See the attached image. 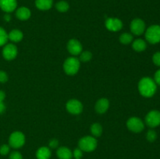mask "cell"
Instances as JSON below:
<instances>
[{"label":"cell","mask_w":160,"mask_h":159,"mask_svg":"<svg viewBox=\"0 0 160 159\" xmlns=\"http://www.w3.org/2000/svg\"><path fill=\"white\" fill-rule=\"evenodd\" d=\"M138 88L142 96L145 98H152L156 94L157 90V84L151 77L145 76L140 80Z\"/></svg>","instance_id":"1"},{"label":"cell","mask_w":160,"mask_h":159,"mask_svg":"<svg viewBox=\"0 0 160 159\" xmlns=\"http://www.w3.org/2000/svg\"><path fill=\"white\" fill-rule=\"evenodd\" d=\"M35 6L40 10H48L52 7L53 0H35Z\"/></svg>","instance_id":"20"},{"label":"cell","mask_w":160,"mask_h":159,"mask_svg":"<svg viewBox=\"0 0 160 159\" xmlns=\"http://www.w3.org/2000/svg\"><path fill=\"white\" fill-rule=\"evenodd\" d=\"M8 41V34L6 31L0 26V47L6 44Z\"/></svg>","instance_id":"25"},{"label":"cell","mask_w":160,"mask_h":159,"mask_svg":"<svg viewBox=\"0 0 160 159\" xmlns=\"http://www.w3.org/2000/svg\"><path fill=\"white\" fill-rule=\"evenodd\" d=\"M25 140L26 139L23 132L20 131H15L9 136V145L10 147L14 149H19L24 145Z\"/></svg>","instance_id":"5"},{"label":"cell","mask_w":160,"mask_h":159,"mask_svg":"<svg viewBox=\"0 0 160 159\" xmlns=\"http://www.w3.org/2000/svg\"><path fill=\"white\" fill-rule=\"evenodd\" d=\"M66 108L72 115H79L83 111V104L77 99H70L66 104Z\"/></svg>","instance_id":"9"},{"label":"cell","mask_w":160,"mask_h":159,"mask_svg":"<svg viewBox=\"0 0 160 159\" xmlns=\"http://www.w3.org/2000/svg\"><path fill=\"white\" fill-rule=\"evenodd\" d=\"M5 98H6V94L3 90H0V101H4Z\"/></svg>","instance_id":"35"},{"label":"cell","mask_w":160,"mask_h":159,"mask_svg":"<svg viewBox=\"0 0 160 159\" xmlns=\"http://www.w3.org/2000/svg\"><path fill=\"white\" fill-rule=\"evenodd\" d=\"M10 151V146L8 144H3L0 147V154L5 156Z\"/></svg>","instance_id":"27"},{"label":"cell","mask_w":160,"mask_h":159,"mask_svg":"<svg viewBox=\"0 0 160 159\" xmlns=\"http://www.w3.org/2000/svg\"><path fill=\"white\" fill-rule=\"evenodd\" d=\"M127 127L133 132H141L145 129V123L138 117H131L127 121Z\"/></svg>","instance_id":"6"},{"label":"cell","mask_w":160,"mask_h":159,"mask_svg":"<svg viewBox=\"0 0 160 159\" xmlns=\"http://www.w3.org/2000/svg\"><path fill=\"white\" fill-rule=\"evenodd\" d=\"M83 153H84V151H83L81 148H76V149H74V151H73V157H74L75 159H81L83 157Z\"/></svg>","instance_id":"28"},{"label":"cell","mask_w":160,"mask_h":159,"mask_svg":"<svg viewBox=\"0 0 160 159\" xmlns=\"http://www.w3.org/2000/svg\"><path fill=\"white\" fill-rule=\"evenodd\" d=\"M131 31L132 34L136 36H140L145 32L146 30V25H145V21L140 18H135L131 21Z\"/></svg>","instance_id":"8"},{"label":"cell","mask_w":160,"mask_h":159,"mask_svg":"<svg viewBox=\"0 0 160 159\" xmlns=\"http://www.w3.org/2000/svg\"><path fill=\"white\" fill-rule=\"evenodd\" d=\"M31 10L28 7H25V6H22V7L18 8L17 9V11H16V17L20 20L24 21V20H28L31 17Z\"/></svg>","instance_id":"16"},{"label":"cell","mask_w":160,"mask_h":159,"mask_svg":"<svg viewBox=\"0 0 160 159\" xmlns=\"http://www.w3.org/2000/svg\"><path fill=\"white\" fill-rule=\"evenodd\" d=\"M90 131H91V133L92 135L94 137H101V135L102 134V126L100 123H95L91 126L90 128Z\"/></svg>","instance_id":"21"},{"label":"cell","mask_w":160,"mask_h":159,"mask_svg":"<svg viewBox=\"0 0 160 159\" xmlns=\"http://www.w3.org/2000/svg\"><path fill=\"white\" fill-rule=\"evenodd\" d=\"M83 49L81 42L77 39H70L67 43V50L73 56L79 55Z\"/></svg>","instance_id":"12"},{"label":"cell","mask_w":160,"mask_h":159,"mask_svg":"<svg viewBox=\"0 0 160 159\" xmlns=\"http://www.w3.org/2000/svg\"><path fill=\"white\" fill-rule=\"evenodd\" d=\"M9 159H23V156L19 151H12L9 154Z\"/></svg>","instance_id":"30"},{"label":"cell","mask_w":160,"mask_h":159,"mask_svg":"<svg viewBox=\"0 0 160 159\" xmlns=\"http://www.w3.org/2000/svg\"><path fill=\"white\" fill-rule=\"evenodd\" d=\"M120 42L123 45H129V44L132 43L134 41V37H133V34H130V33H123L120 34Z\"/></svg>","instance_id":"22"},{"label":"cell","mask_w":160,"mask_h":159,"mask_svg":"<svg viewBox=\"0 0 160 159\" xmlns=\"http://www.w3.org/2000/svg\"><path fill=\"white\" fill-rule=\"evenodd\" d=\"M80 62H88L92 59V53L89 51H81V54L79 55Z\"/></svg>","instance_id":"24"},{"label":"cell","mask_w":160,"mask_h":159,"mask_svg":"<svg viewBox=\"0 0 160 159\" xmlns=\"http://www.w3.org/2000/svg\"><path fill=\"white\" fill-rule=\"evenodd\" d=\"M146 139L149 142H154L157 139V133L154 129H149L146 133Z\"/></svg>","instance_id":"26"},{"label":"cell","mask_w":160,"mask_h":159,"mask_svg":"<svg viewBox=\"0 0 160 159\" xmlns=\"http://www.w3.org/2000/svg\"><path fill=\"white\" fill-rule=\"evenodd\" d=\"M4 20H6V21H7V22L10 21V20H11V17H10V15H9V13H6V15L4 16Z\"/></svg>","instance_id":"36"},{"label":"cell","mask_w":160,"mask_h":159,"mask_svg":"<svg viewBox=\"0 0 160 159\" xmlns=\"http://www.w3.org/2000/svg\"><path fill=\"white\" fill-rule=\"evenodd\" d=\"M51 156V150L48 147H41L36 151L37 159H50Z\"/></svg>","instance_id":"17"},{"label":"cell","mask_w":160,"mask_h":159,"mask_svg":"<svg viewBox=\"0 0 160 159\" xmlns=\"http://www.w3.org/2000/svg\"><path fill=\"white\" fill-rule=\"evenodd\" d=\"M80 66H81V62H80L79 59L76 58L75 56L67 58L64 61V72L70 76H73V75L77 74L79 71Z\"/></svg>","instance_id":"2"},{"label":"cell","mask_w":160,"mask_h":159,"mask_svg":"<svg viewBox=\"0 0 160 159\" xmlns=\"http://www.w3.org/2000/svg\"><path fill=\"white\" fill-rule=\"evenodd\" d=\"M152 62L155 65L160 67V51L154 53L152 56Z\"/></svg>","instance_id":"29"},{"label":"cell","mask_w":160,"mask_h":159,"mask_svg":"<svg viewBox=\"0 0 160 159\" xmlns=\"http://www.w3.org/2000/svg\"><path fill=\"white\" fill-rule=\"evenodd\" d=\"M56 8L59 12H66L70 9V6L67 2L59 1L56 4Z\"/></svg>","instance_id":"23"},{"label":"cell","mask_w":160,"mask_h":159,"mask_svg":"<svg viewBox=\"0 0 160 159\" xmlns=\"http://www.w3.org/2000/svg\"><path fill=\"white\" fill-rule=\"evenodd\" d=\"M98 141L93 136H85L78 141V147L84 152H92L96 149Z\"/></svg>","instance_id":"3"},{"label":"cell","mask_w":160,"mask_h":159,"mask_svg":"<svg viewBox=\"0 0 160 159\" xmlns=\"http://www.w3.org/2000/svg\"><path fill=\"white\" fill-rule=\"evenodd\" d=\"M18 53L17 46L14 44H7L4 46L2 49V56L5 59L11 61L15 59Z\"/></svg>","instance_id":"10"},{"label":"cell","mask_w":160,"mask_h":159,"mask_svg":"<svg viewBox=\"0 0 160 159\" xmlns=\"http://www.w3.org/2000/svg\"><path fill=\"white\" fill-rule=\"evenodd\" d=\"M153 80H154L155 82H156V84L157 85L160 86V69L156 72V73L154 75V79Z\"/></svg>","instance_id":"33"},{"label":"cell","mask_w":160,"mask_h":159,"mask_svg":"<svg viewBox=\"0 0 160 159\" xmlns=\"http://www.w3.org/2000/svg\"><path fill=\"white\" fill-rule=\"evenodd\" d=\"M23 37V34L21 31L18 29H13L8 34V40H10L12 42L17 43L22 41Z\"/></svg>","instance_id":"18"},{"label":"cell","mask_w":160,"mask_h":159,"mask_svg":"<svg viewBox=\"0 0 160 159\" xmlns=\"http://www.w3.org/2000/svg\"><path fill=\"white\" fill-rule=\"evenodd\" d=\"M17 7V0H0V9L6 13L13 12Z\"/></svg>","instance_id":"13"},{"label":"cell","mask_w":160,"mask_h":159,"mask_svg":"<svg viewBox=\"0 0 160 159\" xmlns=\"http://www.w3.org/2000/svg\"><path fill=\"white\" fill-rule=\"evenodd\" d=\"M48 147L50 149H56L59 147V140L57 139H52L48 143Z\"/></svg>","instance_id":"31"},{"label":"cell","mask_w":160,"mask_h":159,"mask_svg":"<svg viewBox=\"0 0 160 159\" xmlns=\"http://www.w3.org/2000/svg\"><path fill=\"white\" fill-rule=\"evenodd\" d=\"M105 25L108 31H112V32H117V31H120L123 27V22L118 18L109 17L106 19Z\"/></svg>","instance_id":"11"},{"label":"cell","mask_w":160,"mask_h":159,"mask_svg":"<svg viewBox=\"0 0 160 159\" xmlns=\"http://www.w3.org/2000/svg\"><path fill=\"white\" fill-rule=\"evenodd\" d=\"M6 110V105L3 101H0V114L3 113Z\"/></svg>","instance_id":"34"},{"label":"cell","mask_w":160,"mask_h":159,"mask_svg":"<svg viewBox=\"0 0 160 159\" xmlns=\"http://www.w3.org/2000/svg\"><path fill=\"white\" fill-rule=\"evenodd\" d=\"M56 155L59 159H72L73 151L67 147H60L57 149Z\"/></svg>","instance_id":"15"},{"label":"cell","mask_w":160,"mask_h":159,"mask_svg":"<svg viewBox=\"0 0 160 159\" xmlns=\"http://www.w3.org/2000/svg\"><path fill=\"white\" fill-rule=\"evenodd\" d=\"M145 123L148 127L156 128L160 126V112L158 110H152L145 118Z\"/></svg>","instance_id":"7"},{"label":"cell","mask_w":160,"mask_h":159,"mask_svg":"<svg viewBox=\"0 0 160 159\" xmlns=\"http://www.w3.org/2000/svg\"><path fill=\"white\" fill-rule=\"evenodd\" d=\"M133 49L138 52H142L144 51L147 48V42L142 38H138L136 40L133 41L132 42Z\"/></svg>","instance_id":"19"},{"label":"cell","mask_w":160,"mask_h":159,"mask_svg":"<svg viewBox=\"0 0 160 159\" xmlns=\"http://www.w3.org/2000/svg\"><path fill=\"white\" fill-rule=\"evenodd\" d=\"M109 108V101L107 98H100L95 103V112L98 114H104L108 111Z\"/></svg>","instance_id":"14"},{"label":"cell","mask_w":160,"mask_h":159,"mask_svg":"<svg viewBox=\"0 0 160 159\" xmlns=\"http://www.w3.org/2000/svg\"><path fill=\"white\" fill-rule=\"evenodd\" d=\"M145 39L146 41L152 45H156L160 42V26L152 25L145 30Z\"/></svg>","instance_id":"4"},{"label":"cell","mask_w":160,"mask_h":159,"mask_svg":"<svg viewBox=\"0 0 160 159\" xmlns=\"http://www.w3.org/2000/svg\"><path fill=\"white\" fill-rule=\"evenodd\" d=\"M8 80V75L5 71L0 70V83H6Z\"/></svg>","instance_id":"32"}]
</instances>
